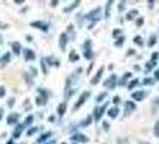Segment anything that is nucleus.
Here are the masks:
<instances>
[{"label": "nucleus", "instance_id": "23", "mask_svg": "<svg viewBox=\"0 0 159 144\" xmlns=\"http://www.w3.org/2000/svg\"><path fill=\"white\" fill-rule=\"evenodd\" d=\"M79 4H80V1H79V0H77V1H74V2H73L71 6H69V7H66L63 11H65V12H71V11H72L73 9H76V7L79 5Z\"/></svg>", "mask_w": 159, "mask_h": 144}, {"label": "nucleus", "instance_id": "55", "mask_svg": "<svg viewBox=\"0 0 159 144\" xmlns=\"http://www.w3.org/2000/svg\"><path fill=\"white\" fill-rule=\"evenodd\" d=\"M61 144H66V143H61Z\"/></svg>", "mask_w": 159, "mask_h": 144}, {"label": "nucleus", "instance_id": "24", "mask_svg": "<svg viewBox=\"0 0 159 144\" xmlns=\"http://www.w3.org/2000/svg\"><path fill=\"white\" fill-rule=\"evenodd\" d=\"M69 60H71V61H77V60H79V55H78L74 51H72V52L69 53Z\"/></svg>", "mask_w": 159, "mask_h": 144}, {"label": "nucleus", "instance_id": "48", "mask_svg": "<svg viewBox=\"0 0 159 144\" xmlns=\"http://www.w3.org/2000/svg\"><path fill=\"white\" fill-rule=\"evenodd\" d=\"M16 4H24V0H16Z\"/></svg>", "mask_w": 159, "mask_h": 144}, {"label": "nucleus", "instance_id": "25", "mask_svg": "<svg viewBox=\"0 0 159 144\" xmlns=\"http://www.w3.org/2000/svg\"><path fill=\"white\" fill-rule=\"evenodd\" d=\"M156 64H157V62L153 61V60H151V61L147 62V64H146V73H147L150 70H152V68L156 66Z\"/></svg>", "mask_w": 159, "mask_h": 144}, {"label": "nucleus", "instance_id": "19", "mask_svg": "<svg viewBox=\"0 0 159 144\" xmlns=\"http://www.w3.org/2000/svg\"><path fill=\"white\" fill-rule=\"evenodd\" d=\"M65 111H66V103H60L59 107H58V113H59L60 118H61V117H63Z\"/></svg>", "mask_w": 159, "mask_h": 144}, {"label": "nucleus", "instance_id": "27", "mask_svg": "<svg viewBox=\"0 0 159 144\" xmlns=\"http://www.w3.org/2000/svg\"><path fill=\"white\" fill-rule=\"evenodd\" d=\"M32 121H34V117H32V115H29V117L25 119V123L23 124V125H24V126H28V125H30Z\"/></svg>", "mask_w": 159, "mask_h": 144}, {"label": "nucleus", "instance_id": "11", "mask_svg": "<svg viewBox=\"0 0 159 144\" xmlns=\"http://www.w3.org/2000/svg\"><path fill=\"white\" fill-rule=\"evenodd\" d=\"M144 97H145V91H142V90L135 91V93L132 94V99L135 100V101H141Z\"/></svg>", "mask_w": 159, "mask_h": 144}, {"label": "nucleus", "instance_id": "50", "mask_svg": "<svg viewBox=\"0 0 159 144\" xmlns=\"http://www.w3.org/2000/svg\"><path fill=\"white\" fill-rule=\"evenodd\" d=\"M58 2H59V1H56V0H55V1H52V6H56Z\"/></svg>", "mask_w": 159, "mask_h": 144}, {"label": "nucleus", "instance_id": "18", "mask_svg": "<svg viewBox=\"0 0 159 144\" xmlns=\"http://www.w3.org/2000/svg\"><path fill=\"white\" fill-rule=\"evenodd\" d=\"M10 58H11V54H10V53H5V54L1 57V59H0L1 66H2V65H6L7 62L10 61Z\"/></svg>", "mask_w": 159, "mask_h": 144}, {"label": "nucleus", "instance_id": "40", "mask_svg": "<svg viewBox=\"0 0 159 144\" xmlns=\"http://www.w3.org/2000/svg\"><path fill=\"white\" fill-rule=\"evenodd\" d=\"M124 1H122V2H120V5H119V11H123V9H124Z\"/></svg>", "mask_w": 159, "mask_h": 144}, {"label": "nucleus", "instance_id": "14", "mask_svg": "<svg viewBox=\"0 0 159 144\" xmlns=\"http://www.w3.org/2000/svg\"><path fill=\"white\" fill-rule=\"evenodd\" d=\"M139 13V11L138 10H130L127 15H126V19L127 21H133L135 17H137V15Z\"/></svg>", "mask_w": 159, "mask_h": 144}, {"label": "nucleus", "instance_id": "26", "mask_svg": "<svg viewBox=\"0 0 159 144\" xmlns=\"http://www.w3.org/2000/svg\"><path fill=\"white\" fill-rule=\"evenodd\" d=\"M138 83H139V79H138V78H135V79H133L132 82H130V83H129V84H128V89H129V90H130V89H133V88H134L135 85H138Z\"/></svg>", "mask_w": 159, "mask_h": 144}, {"label": "nucleus", "instance_id": "33", "mask_svg": "<svg viewBox=\"0 0 159 144\" xmlns=\"http://www.w3.org/2000/svg\"><path fill=\"white\" fill-rule=\"evenodd\" d=\"M154 135L157 137H159V121H157L156 125H154Z\"/></svg>", "mask_w": 159, "mask_h": 144}, {"label": "nucleus", "instance_id": "39", "mask_svg": "<svg viewBox=\"0 0 159 144\" xmlns=\"http://www.w3.org/2000/svg\"><path fill=\"white\" fill-rule=\"evenodd\" d=\"M142 24H144V18H142V17L139 18V19H137V25H138V26H141Z\"/></svg>", "mask_w": 159, "mask_h": 144}, {"label": "nucleus", "instance_id": "15", "mask_svg": "<svg viewBox=\"0 0 159 144\" xmlns=\"http://www.w3.org/2000/svg\"><path fill=\"white\" fill-rule=\"evenodd\" d=\"M11 47H12V51H13V53L16 54V55H19L20 54V43L19 42H13L12 44H11Z\"/></svg>", "mask_w": 159, "mask_h": 144}, {"label": "nucleus", "instance_id": "47", "mask_svg": "<svg viewBox=\"0 0 159 144\" xmlns=\"http://www.w3.org/2000/svg\"><path fill=\"white\" fill-rule=\"evenodd\" d=\"M153 4H154V1H152V0H151V1H148V6H150L151 9L153 7Z\"/></svg>", "mask_w": 159, "mask_h": 144}, {"label": "nucleus", "instance_id": "31", "mask_svg": "<svg viewBox=\"0 0 159 144\" xmlns=\"http://www.w3.org/2000/svg\"><path fill=\"white\" fill-rule=\"evenodd\" d=\"M92 121V115H89L87 117V119H86V121H84V123H81V126H87Z\"/></svg>", "mask_w": 159, "mask_h": 144}, {"label": "nucleus", "instance_id": "13", "mask_svg": "<svg viewBox=\"0 0 159 144\" xmlns=\"http://www.w3.org/2000/svg\"><path fill=\"white\" fill-rule=\"evenodd\" d=\"M72 141H76V142H87V137L81 135V133H77L74 136H72Z\"/></svg>", "mask_w": 159, "mask_h": 144}, {"label": "nucleus", "instance_id": "12", "mask_svg": "<svg viewBox=\"0 0 159 144\" xmlns=\"http://www.w3.org/2000/svg\"><path fill=\"white\" fill-rule=\"evenodd\" d=\"M135 108H137V106H135V103H134V102H132V101H128V102H126V106H124L126 114H128V113L133 112Z\"/></svg>", "mask_w": 159, "mask_h": 144}, {"label": "nucleus", "instance_id": "22", "mask_svg": "<svg viewBox=\"0 0 159 144\" xmlns=\"http://www.w3.org/2000/svg\"><path fill=\"white\" fill-rule=\"evenodd\" d=\"M50 136H52V133H50V132H47V133H44V135H42V136H41L40 138L37 139V142H39V143L46 142V141H47V139H48V138H49Z\"/></svg>", "mask_w": 159, "mask_h": 144}, {"label": "nucleus", "instance_id": "3", "mask_svg": "<svg viewBox=\"0 0 159 144\" xmlns=\"http://www.w3.org/2000/svg\"><path fill=\"white\" fill-rule=\"evenodd\" d=\"M103 85H104L105 88H108V89H114L115 85H116V76H115V75H111L105 82L103 83Z\"/></svg>", "mask_w": 159, "mask_h": 144}, {"label": "nucleus", "instance_id": "9", "mask_svg": "<svg viewBox=\"0 0 159 144\" xmlns=\"http://www.w3.org/2000/svg\"><path fill=\"white\" fill-rule=\"evenodd\" d=\"M18 119H19V114H17V113H11V114L7 117V124H8V125L17 124L18 123Z\"/></svg>", "mask_w": 159, "mask_h": 144}, {"label": "nucleus", "instance_id": "52", "mask_svg": "<svg viewBox=\"0 0 159 144\" xmlns=\"http://www.w3.org/2000/svg\"><path fill=\"white\" fill-rule=\"evenodd\" d=\"M46 144H56V142H55V139H53V141H50V142H48Z\"/></svg>", "mask_w": 159, "mask_h": 144}, {"label": "nucleus", "instance_id": "30", "mask_svg": "<svg viewBox=\"0 0 159 144\" xmlns=\"http://www.w3.org/2000/svg\"><path fill=\"white\" fill-rule=\"evenodd\" d=\"M142 39H141V37H140V36H135V37H134V43H137V44H138V46H142Z\"/></svg>", "mask_w": 159, "mask_h": 144}, {"label": "nucleus", "instance_id": "54", "mask_svg": "<svg viewBox=\"0 0 159 144\" xmlns=\"http://www.w3.org/2000/svg\"><path fill=\"white\" fill-rule=\"evenodd\" d=\"M1 43H2V36L0 35V44H1Z\"/></svg>", "mask_w": 159, "mask_h": 144}, {"label": "nucleus", "instance_id": "32", "mask_svg": "<svg viewBox=\"0 0 159 144\" xmlns=\"http://www.w3.org/2000/svg\"><path fill=\"white\" fill-rule=\"evenodd\" d=\"M132 76V72H128V73H126L124 76H123V79H122V82H120V85H123L124 84V81L127 79V78H129Z\"/></svg>", "mask_w": 159, "mask_h": 144}, {"label": "nucleus", "instance_id": "46", "mask_svg": "<svg viewBox=\"0 0 159 144\" xmlns=\"http://www.w3.org/2000/svg\"><path fill=\"white\" fill-rule=\"evenodd\" d=\"M119 102H120L119 96H116V97H114V103H119Z\"/></svg>", "mask_w": 159, "mask_h": 144}, {"label": "nucleus", "instance_id": "10", "mask_svg": "<svg viewBox=\"0 0 159 144\" xmlns=\"http://www.w3.org/2000/svg\"><path fill=\"white\" fill-rule=\"evenodd\" d=\"M103 71H104V68L103 67H100V70L97 71V73H96V76L91 79V83L93 84V85H96V84H98L100 82V78H102V75H103Z\"/></svg>", "mask_w": 159, "mask_h": 144}, {"label": "nucleus", "instance_id": "21", "mask_svg": "<svg viewBox=\"0 0 159 144\" xmlns=\"http://www.w3.org/2000/svg\"><path fill=\"white\" fill-rule=\"evenodd\" d=\"M111 5H113V0H109L107 2V6H105V18H108L109 15H110V7H111Z\"/></svg>", "mask_w": 159, "mask_h": 144}, {"label": "nucleus", "instance_id": "41", "mask_svg": "<svg viewBox=\"0 0 159 144\" xmlns=\"http://www.w3.org/2000/svg\"><path fill=\"white\" fill-rule=\"evenodd\" d=\"M158 57H159V53L154 52V53H153V55H152V60H153V61H156V59H157Z\"/></svg>", "mask_w": 159, "mask_h": 144}, {"label": "nucleus", "instance_id": "20", "mask_svg": "<svg viewBox=\"0 0 159 144\" xmlns=\"http://www.w3.org/2000/svg\"><path fill=\"white\" fill-rule=\"evenodd\" d=\"M156 43H157V36L156 35H151L150 39H148V43H147L148 47H153Z\"/></svg>", "mask_w": 159, "mask_h": 144}, {"label": "nucleus", "instance_id": "6", "mask_svg": "<svg viewBox=\"0 0 159 144\" xmlns=\"http://www.w3.org/2000/svg\"><path fill=\"white\" fill-rule=\"evenodd\" d=\"M67 41H68L67 34H66V33H62V34L60 35V39H59V46H60V48H61L62 51H65V49H66Z\"/></svg>", "mask_w": 159, "mask_h": 144}, {"label": "nucleus", "instance_id": "7", "mask_svg": "<svg viewBox=\"0 0 159 144\" xmlns=\"http://www.w3.org/2000/svg\"><path fill=\"white\" fill-rule=\"evenodd\" d=\"M35 58H36V54L32 49H29V48L24 49V59L25 60H35Z\"/></svg>", "mask_w": 159, "mask_h": 144}, {"label": "nucleus", "instance_id": "37", "mask_svg": "<svg viewBox=\"0 0 159 144\" xmlns=\"http://www.w3.org/2000/svg\"><path fill=\"white\" fill-rule=\"evenodd\" d=\"M144 84H145V85H148V84H153V81H152V79H151V78H145V79H144Z\"/></svg>", "mask_w": 159, "mask_h": 144}, {"label": "nucleus", "instance_id": "16", "mask_svg": "<svg viewBox=\"0 0 159 144\" xmlns=\"http://www.w3.org/2000/svg\"><path fill=\"white\" fill-rule=\"evenodd\" d=\"M120 109L117 108V107H114V108H110L109 111H108V115L110 117V118H116L117 117V114H119Z\"/></svg>", "mask_w": 159, "mask_h": 144}, {"label": "nucleus", "instance_id": "42", "mask_svg": "<svg viewBox=\"0 0 159 144\" xmlns=\"http://www.w3.org/2000/svg\"><path fill=\"white\" fill-rule=\"evenodd\" d=\"M25 77H26V79H28V84H29V85H31V78L29 77V75H28V73H25Z\"/></svg>", "mask_w": 159, "mask_h": 144}, {"label": "nucleus", "instance_id": "51", "mask_svg": "<svg viewBox=\"0 0 159 144\" xmlns=\"http://www.w3.org/2000/svg\"><path fill=\"white\" fill-rule=\"evenodd\" d=\"M54 120H55V118H54V117H53V115H52V117H50V118H49V121H50V123H53V121H54Z\"/></svg>", "mask_w": 159, "mask_h": 144}, {"label": "nucleus", "instance_id": "1", "mask_svg": "<svg viewBox=\"0 0 159 144\" xmlns=\"http://www.w3.org/2000/svg\"><path fill=\"white\" fill-rule=\"evenodd\" d=\"M85 18H86V19H90V21H92V22L98 21L100 18V7H97V9H95L93 11L89 12V13L85 16Z\"/></svg>", "mask_w": 159, "mask_h": 144}, {"label": "nucleus", "instance_id": "4", "mask_svg": "<svg viewBox=\"0 0 159 144\" xmlns=\"http://www.w3.org/2000/svg\"><path fill=\"white\" fill-rule=\"evenodd\" d=\"M89 97H90V93H89V91H84V93L80 95L79 100H78V102L76 103V107H74V108H76V109H78L81 104H84V103H85V101H86Z\"/></svg>", "mask_w": 159, "mask_h": 144}, {"label": "nucleus", "instance_id": "35", "mask_svg": "<svg viewBox=\"0 0 159 144\" xmlns=\"http://www.w3.org/2000/svg\"><path fill=\"white\" fill-rule=\"evenodd\" d=\"M36 131H37V128H36V127H31V128L28 131V136H31V135H34Z\"/></svg>", "mask_w": 159, "mask_h": 144}, {"label": "nucleus", "instance_id": "2", "mask_svg": "<svg viewBox=\"0 0 159 144\" xmlns=\"http://www.w3.org/2000/svg\"><path fill=\"white\" fill-rule=\"evenodd\" d=\"M90 47H91V41H90V40H87V41L83 44L84 57H85L86 59H91V58H92V51H91V48H90Z\"/></svg>", "mask_w": 159, "mask_h": 144}, {"label": "nucleus", "instance_id": "8", "mask_svg": "<svg viewBox=\"0 0 159 144\" xmlns=\"http://www.w3.org/2000/svg\"><path fill=\"white\" fill-rule=\"evenodd\" d=\"M108 107V103H105V104H103V107H100V108H96V111H95V118H96V121H98L100 118H102V115L104 114V109Z\"/></svg>", "mask_w": 159, "mask_h": 144}, {"label": "nucleus", "instance_id": "34", "mask_svg": "<svg viewBox=\"0 0 159 144\" xmlns=\"http://www.w3.org/2000/svg\"><path fill=\"white\" fill-rule=\"evenodd\" d=\"M120 34H122V30H121V29H115V30L113 31V36H114V37H117Z\"/></svg>", "mask_w": 159, "mask_h": 144}, {"label": "nucleus", "instance_id": "29", "mask_svg": "<svg viewBox=\"0 0 159 144\" xmlns=\"http://www.w3.org/2000/svg\"><path fill=\"white\" fill-rule=\"evenodd\" d=\"M105 96H107V93H103V94H100V95H98V96L96 97V101H97V102H102V101L104 100V97H105Z\"/></svg>", "mask_w": 159, "mask_h": 144}, {"label": "nucleus", "instance_id": "38", "mask_svg": "<svg viewBox=\"0 0 159 144\" xmlns=\"http://www.w3.org/2000/svg\"><path fill=\"white\" fill-rule=\"evenodd\" d=\"M123 41H124V39H123V37H121V39H119V40L116 41V46H117V47H120V46H122V44H123Z\"/></svg>", "mask_w": 159, "mask_h": 144}, {"label": "nucleus", "instance_id": "17", "mask_svg": "<svg viewBox=\"0 0 159 144\" xmlns=\"http://www.w3.org/2000/svg\"><path fill=\"white\" fill-rule=\"evenodd\" d=\"M24 127H25L24 125H18V126L16 127V130H15V132H13V135H12L13 138H18V137H19L20 133L23 132V128H24Z\"/></svg>", "mask_w": 159, "mask_h": 144}, {"label": "nucleus", "instance_id": "53", "mask_svg": "<svg viewBox=\"0 0 159 144\" xmlns=\"http://www.w3.org/2000/svg\"><path fill=\"white\" fill-rule=\"evenodd\" d=\"M154 104H159V97H157V99L154 100Z\"/></svg>", "mask_w": 159, "mask_h": 144}, {"label": "nucleus", "instance_id": "28", "mask_svg": "<svg viewBox=\"0 0 159 144\" xmlns=\"http://www.w3.org/2000/svg\"><path fill=\"white\" fill-rule=\"evenodd\" d=\"M41 66H42L43 73H47V66H46V59L44 58H42V60H41Z\"/></svg>", "mask_w": 159, "mask_h": 144}, {"label": "nucleus", "instance_id": "45", "mask_svg": "<svg viewBox=\"0 0 159 144\" xmlns=\"http://www.w3.org/2000/svg\"><path fill=\"white\" fill-rule=\"evenodd\" d=\"M134 53H135V51H134V49H129V51H128V55H133Z\"/></svg>", "mask_w": 159, "mask_h": 144}, {"label": "nucleus", "instance_id": "36", "mask_svg": "<svg viewBox=\"0 0 159 144\" xmlns=\"http://www.w3.org/2000/svg\"><path fill=\"white\" fill-rule=\"evenodd\" d=\"M6 94V89L4 86H0V97H4Z\"/></svg>", "mask_w": 159, "mask_h": 144}, {"label": "nucleus", "instance_id": "5", "mask_svg": "<svg viewBox=\"0 0 159 144\" xmlns=\"http://www.w3.org/2000/svg\"><path fill=\"white\" fill-rule=\"evenodd\" d=\"M30 25H31V26H34V28L40 29V30H42V31H48V24H47V23H44V22H41V21L32 22Z\"/></svg>", "mask_w": 159, "mask_h": 144}, {"label": "nucleus", "instance_id": "43", "mask_svg": "<svg viewBox=\"0 0 159 144\" xmlns=\"http://www.w3.org/2000/svg\"><path fill=\"white\" fill-rule=\"evenodd\" d=\"M154 78H156L157 81H159V70H157V71L154 72Z\"/></svg>", "mask_w": 159, "mask_h": 144}, {"label": "nucleus", "instance_id": "49", "mask_svg": "<svg viewBox=\"0 0 159 144\" xmlns=\"http://www.w3.org/2000/svg\"><path fill=\"white\" fill-rule=\"evenodd\" d=\"M2 115H4V109H0V120H1Z\"/></svg>", "mask_w": 159, "mask_h": 144}, {"label": "nucleus", "instance_id": "44", "mask_svg": "<svg viewBox=\"0 0 159 144\" xmlns=\"http://www.w3.org/2000/svg\"><path fill=\"white\" fill-rule=\"evenodd\" d=\"M13 103H15V100H13V99H10V100H8V106H10V107H12Z\"/></svg>", "mask_w": 159, "mask_h": 144}]
</instances>
